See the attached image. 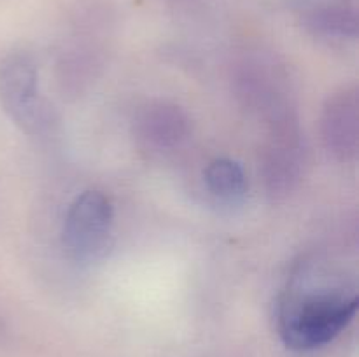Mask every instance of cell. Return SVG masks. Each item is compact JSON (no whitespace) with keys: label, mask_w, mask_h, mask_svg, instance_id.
<instances>
[{"label":"cell","mask_w":359,"mask_h":357,"mask_svg":"<svg viewBox=\"0 0 359 357\" xmlns=\"http://www.w3.org/2000/svg\"><path fill=\"white\" fill-rule=\"evenodd\" d=\"M356 312L358 296L344 287H293L279 307L280 340L298 352L321 349L349 326Z\"/></svg>","instance_id":"1"},{"label":"cell","mask_w":359,"mask_h":357,"mask_svg":"<svg viewBox=\"0 0 359 357\" xmlns=\"http://www.w3.org/2000/svg\"><path fill=\"white\" fill-rule=\"evenodd\" d=\"M114 209L102 191H84L70 203L63 223V245L77 261H97L112 240Z\"/></svg>","instance_id":"2"},{"label":"cell","mask_w":359,"mask_h":357,"mask_svg":"<svg viewBox=\"0 0 359 357\" xmlns=\"http://www.w3.org/2000/svg\"><path fill=\"white\" fill-rule=\"evenodd\" d=\"M0 104L25 130L41 122L39 70L27 52H11L0 62Z\"/></svg>","instance_id":"3"},{"label":"cell","mask_w":359,"mask_h":357,"mask_svg":"<svg viewBox=\"0 0 359 357\" xmlns=\"http://www.w3.org/2000/svg\"><path fill=\"white\" fill-rule=\"evenodd\" d=\"M323 139L339 160L349 161L358 153V94L344 90L333 94L323 111Z\"/></svg>","instance_id":"4"},{"label":"cell","mask_w":359,"mask_h":357,"mask_svg":"<svg viewBox=\"0 0 359 357\" xmlns=\"http://www.w3.org/2000/svg\"><path fill=\"white\" fill-rule=\"evenodd\" d=\"M302 164H304V147L300 142L294 122L284 119V125L277 128L273 135V142L266 154V181H269L270 191L277 192L291 191L294 182L300 177Z\"/></svg>","instance_id":"5"},{"label":"cell","mask_w":359,"mask_h":357,"mask_svg":"<svg viewBox=\"0 0 359 357\" xmlns=\"http://www.w3.org/2000/svg\"><path fill=\"white\" fill-rule=\"evenodd\" d=\"M135 133L140 142L151 149H172L188 135V118L177 105L151 102L137 115Z\"/></svg>","instance_id":"6"},{"label":"cell","mask_w":359,"mask_h":357,"mask_svg":"<svg viewBox=\"0 0 359 357\" xmlns=\"http://www.w3.org/2000/svg\"><path fill=\"white\" fill-rule=\"evenodd\" d=\"M207 189L219 202L235 205L248 195V178L237 161L230 158H216L205 168Z\"/></svg>","instance_id":"7"}]
</instances>
